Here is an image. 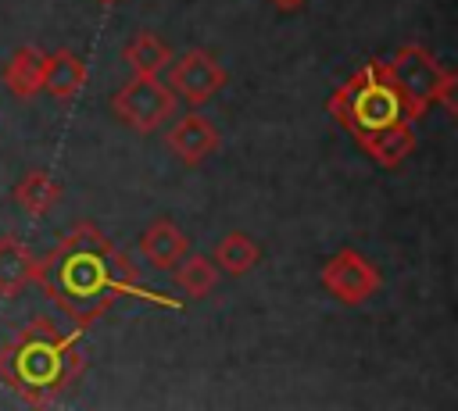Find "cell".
<instances>
[{"label":"cell","instance_id":"6da1fadb","mask_svg":"<svg viewBox=\"0 0 458 411\" xmlns=\"http://www.w3.org/2000/svg\"><path fill=\"white\" fill-rule=\"evenodd\" d=\"M36 279L50 300H57L79 325H89L114 297H132L165 311L182 304L136 282L132 264L107 243L93 222H75L47 257H36Z\"/></svg>","mask_w":458,"mask_h":411},{"label":"cell","instance_id":"7a4b0ae2","mask_svg":"<svg viewBox=\"0 0 458 411\" xmlns=\"http://www.w3.org/2000/svg\"><path fill=\"white\" fill-rule=\"evenodd\" d=\"M82 372L79 332L57 329L54 318H29L14 340L0 347V379L29 404H47L61 397Z\"/></svg>","mask_w":458,"mask_h":411},{"label":"cell","instance_id":"3957f363","mask_svg":"<svg viewBox=\"0 0 458 411\" xmlns=\"http://www.w3.org/2000/svg\"><path fill=\"white\" fill-rule=\"evenodd\" d=\"M329 114L354 136H369L397 118H408L404 114V104L383 68V61H369L361 64L333 96H329Z\"/></svg>","mask_w":458,"mask_h":411},{"label":"cell","instance_id":"277c9868","mask_svg":"<svg viewBox=\"0 0 458 411\" xmlns=\"http://www.w3.org/2000/svg\"><path fill=\"white\" fill-rule=\"evenodd\" d=\"M383 68H386V75H390L408 118H419L437 100V93H440V86L447 79V68H440L419 43L401 46L390 61H383Z\"/></svg>","mask_w":458,"mask_h":411},{"label":"cell","instance_id":"5b68a950","mask_svg":"<svg viewBox=\"0 0 458 411\" xmlns=\"http://www.w3.org/2000/svg\"><path fill=\"white\" fill-rule=\"evenodd\" d=\"M111 111L136 132H154L175 111V93L157 75H132L111 100Z\"/></svg>","mask_w":458,"mask_h":411},{"label":"cell","instance_id":"8992f818","mask_svg":"<svg viewBox=\"0 0 458 411\" xmlns=\"http://www.w3.org/2000/svg\"><path fill=\"white\" fill-rule=\"evenodd\" d=\"M318 282L326 286V293H333L344 304H365L376 289H379V272L372 261H365L358 250H336L322 272Z\"/></svg>","mask_w":458,"mask_h":411},{"label":"cell","instance_id":"52a82bcc","mask_svg":"<svg viewBox=\"0 0 458 411\" xmlns=\"http://www.w3.org/2000/svg\"><path fill=\"white\" fill-rule=\"evenodd\" d=\"M172 71H168V89L175 93V96H182L186 104H204V100H211L222 86H225V68L208 54V50H186L175 64H168Z\"/></svg>","mask_w":458,"mask_h":411},{"label":"cell","instance_id":"ba28073f","mask_svg":"<svg viewBox=\"0 0 458 411\" xmlns=\"http://www.w3.org/2000/svg\"><path fill=\"white\" fill-rule=\"evenodd\" d=\"M168 147L175 150V157H179L182 164H200L204 157L215 154V147H218V129H215V122H208L204 114L190 111V114H182V118L172 122V129H168Z\"/></svg>","mask_w":458,"mask_h":411},{"label":"cell","instance_id":"9c48e42d","mask_svg":"<svg viewBox=\"0 0 458 411\" xmlns=\"http://www.w3.org/2000/svg\"><path fill=\"white\" fill-rule=\"evenodd\" d=\"M411 122H415V118H397V122H390V125H383V129L361 136L358 143H361V150H365L376 164L397 168V164L415 150V125H411Z\"/></svg>","mask_w":458,"mask_h":411},{"label":"cell","instance_id":"30bf717a","mask_svg":"<svg viewBox=\"0 0 458 411\" xmlns=\"http://www.w3.org/2000/svg\"><path fill=\"white\" fill-rule=\"evenodd\" d=\"M140 250L143 257L154 264V268H172L186 250H190V239L179 225H172L168 218H157L150 222V229L140 236Z\"/></svg>","mask_w":458,"mask_h":411},{"label":"cell","instance_id":"8fae6325","mask_svg":"<svg viewBox=\"0 0 458 411\" xmlns=\"http://www.w3.org/2000/svg\"><path fill=\"white\" fill-rule=\"evenodd\" d=\"M32 279H36L32 250L14 236H0V297H18Z\"/></svg>","mask_w":458,"mask_h":411},{"label":"cell","instance_id":"7c38bea8","mask_svg":"<svg viewBox=\"0 0 458 411\" xmlns=\"http://www.w3.org/2000/svg\"><path fill=\"white\" fill-rule=\"evenodd\" d=\"M86 86V64L72 50L43 54V89L54 100H68Z\"/></svg>","mask_w":458,"mask_h":411},{"label":"cell","instance_id":"4fadbf2b","mask_svg":"<svg viewBox=\"0 0 458 411\" xmlns=\"http://www.w3.org/2000/svg\"><path fill=\"white\" fill-rule=\"evenodd\" d=\"M4 86L18 96V100H29L43 89V50L36 46H18L7 64H4Z\"/></svg>","mask_w":458,"mask_h":411},{"label":"cell","instance_id":"5bb4252c","mask_svg":"<svg viewBox=\"0 0 458 411\" xmlns=\"http://www.w3.org/2000/svg\"><path fill=\"white\" fill-rule=\"evenodd\" d=\"M57 200H61V182H57L47 168H36V172L21 175L18 186H14V204H18L29 218H43Z\"/></svg>","mask_w":458,"mask_h":411},{"label":"cell","instance_id":"9a60e30c","mask_svg":"<svg viewBox=\"0 0 458 411\" xmlns=\"http://www.w3.org/2000/svg\"><path fill=\"white\" fill-rule=\"evenodd\" d=\"M172 272H175V282H179V289L186 293V297H193V300H204L215 286H218V268H215V261L211 257H204V254H193V250H186L175 264H172Z\"/></svg>","mask_w":458,"mask_h":411},{"label":"cell","instance_id":"2e32d148","mask_svg":"<svg viewBox=\"0 0 458 411\" xmlns=\"http://www.w3.org/2000/svg\"><path fill=\"white\" fill-rule=\"evenodd\" d=\"M215 268L218 272H229V275H247L258 261H261V247L247 236V232H229L215 243V254H211Z\"/></svg>","mask_w":458,"mask_h":411},{"label":"cell","instance_id":"e0dca14e","mask_svg":"<svg viewBox=\"0 0 458 411\" xmlns=\"http://www.w3.org/2000/svg\"><path fill=\"white\" fill-rule=\"evenodd\" d=\"M125 64L136 75H161L172 64V50L154 36V32H136L125 43Z\"/></svg>","mask_w":458,"mask_h":411},{"label":"cell","instance_id":"ac0fdd59","mask_svg":"<svg viewBox=\"0 0 458 411\" xmlns=\"http://www.w3.org/2000/svg\"><path fill=\"white\" fill-rule=\"evenodd\" d=\"M437 100H440L451 114H458V75H454V71H447V79H444V86H440Z\"/></svg>","mask_w":458,"mask_h":411},{"label":"cell","instance_id":"d6986e66","mask_svg":"<svg viewBox=\"0 0 458 411\" xmlns=\"http://www.w3.org/2000/svg\"><path fill=\"white\" fill-rule=\"evenodd\" d=\"M272 4H276L279 11H297V7H304L308 0H272Z\"/></svg>","mask_w":458,"mask_h":411},{"label":"cell","instance_id":"ffe728a7","mask_svg":"<svg viewBox=\"0 0 458 411\" xmlns=\"http://www.w3.org/2000/svg\"><path fill=\"white\" fill-rule=\"evenodd\" d=\"M100 4H104V7H111V4H122V0H100Z\"/></svg>","mask_w":458,"mask_h":411}]
</instances>
